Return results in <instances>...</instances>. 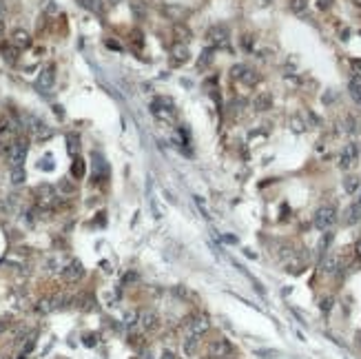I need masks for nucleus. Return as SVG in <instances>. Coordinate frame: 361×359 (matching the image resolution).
Returning <instances> with one entry per match:
<instances>
[{"mask_svg": "<svg viewBox=\"0 0 361 359\" xmlns=\"http://www.w3.org/2000/svg\"><path fill=\"white\" fill-rule=\"evenodd\" d=\"M313 222L319 231H328L332 224L337 222V209L335 206H319L313 215Z\"/></svg>", "mask_w": 361, "mask_h": 359, "instance_id": "f257e3e1", "label": "nucleus"}, {"mask_svg": "<svg viewBox=\"0 0 361 359\" xmlns=\"http://www.w3.org/2000/svg\"><path fill=\"white\" fill-rule=\"evenodd\" d=\"M27 153H29V144H27V140H14V142L9 144V151H7L9 164L11 166H22L25 164Z\"/></svg>", "mask_w": 361, "mask_h": 359, "instance_id": "f03ea898", "label": "nucleus"}, {"mask_svg": "<svg viewBox=\"0 0 361 359\" xmlns=\"http://www.w3.org/2000/svg\"><path fill=\"white\" fill-rule=\"evenodd\" d=\"M231 74H233L235 80H240V82H244V85H248V87L257 85V80H259V74L248 65H235Z\"/></svg>", "mask_w": 361, "mask_h": 359, "instance_id": "7ed1b4c3", "label": "nucleus"}, {"mask_svg": "<svg viewBox=\"0 0 361 359\" xmlns=\"http://www.w3.org/2000/svg\"><path fill=\"white\" fill-rule=\"evenodd\" d=\"M231 352H233V346L229 339H215V341H210L206 348L208 359H224V357H229Z\"/></svg>", "mask_w": 361, "mask_h": 359, "instance_id": "20e7f679", "label": "nucleus"}, {"mask_svg": "<svg viewBox=\"0 0 361 359\" xmlns=\"http://www.w3.org/2000/svg\"><path fill=\"white\" fill-rule=\"evenodd\" d=\"M206 40H208L210 47H224V44L229 42V29L222 27V25L210 27L208 33H206Z\"/></svg>", "mask_w": 361, "mask_h": 359, "instance_id": "39448f33", "label": "nucleus"}, {"mask_svg": "<svg viewBox=\"0 0 361 359\" xmlns=\"http://www.w3.org/2000/svg\"><path fill=\"white\" fill-rule=\"evenodd\" d=\"M151 111L158 117H162V120H173L175 111H173V102L171 100H164V98H158L155 102L151 104Z\"/></svg>", "mask_w": 361, "mask_h": 359, "instance_id": "423d86ee", "label": "nucleus"}, {"mask_svg": "<svg viewBox=\"0 0 361 359\" xmlns=\"http://www.w3.org/2000/svg\"><path fill=\"white\" fill-rule=\"evenodd\" d=\"M36 198H38V204L40 206H53L55 204V189L51 184H40V187L36 189Z\"/></svg>", "mask_w": 361, "mask_h": 359, "instance_id": "0eeeda50", "label": "nucleus"}, {"mask_svg": "<svg viewBox=\"0 0 361 359\" xmlns=\"http://www.w3.org/2000/svg\"><path fill=\"white\" fill-rule=\"evenodd\" d=\"M357 158H359V151H357V144H348L346 149L341 151V155H339V166L343 171H348V169H352L354 164H357Z\"/></svg>", "mask_w": 361, "mask_h": 359, "instance_id": "6e6552de", "label": "nucleus"}, {"mask_svg": "<svg viewBox=\"0 0 361 359\" xmlns=\"http://www.w3.org/2000/svg\"><path fill=\"white\" fill-rule=\"evenodd\" d=\"M188 55H191V51H188L186 44L184 42H175L173 47H171V65H173V67L184 65L186 60H188Z\"/></svg>", "mask_w": 361, "mask_h": 359, "instance_id": "1a4fd4ad", "label": "nucleus"}, {"mask_svg": "<svg viewBox=\"0 0 361 359\" xmlns=\"http://www.w3.org/2000/svg\"><path fill=\"white\" fill-rule=\"evenodd\" d=\"M85 275V266L80 264V262H71L69 266L62 268V277L64 282H78V279Z\"/></svg>", "mask_w": 361, "mask_h": 359, "instance_id": "9d476101", "label": "nucleus"}, {"mask_svg": "<svg viewBox=\"0 0 361 359\" xmlns=\"http://www.w3.org/2000/svg\"><path fill=\"white\" fill-rule=\"evenodd\" d=\"M11 44H14L18 51H22V49H29V47H31V36H29L27 31L18 29V31L11 33Z\"/></svg>", "mask_w": 361, "mask_h": 359, "instance_id": "9b49d317", "label": "nucleus"}, {"mask_svg": "<svg viewBox=\"0 0 361 359\" xmlns=\"http://www.w3.org/2000/svg\"><path fill=\"white\" fill-rule=\"evenodd\" d=\"M208 330V317L206 315H195L188 322V333H193V335H202V333H206Z\"/></svg>", "mask_w": 361, "mask_h": 359, "instance_id": "f8f14e48", "label": "nucleus"}, {"mask_svg": "<svg viewBox=\"0 0 361 359\" xmlns=\"http://www.w3.org/2000/svg\"><path fill=\"white\" fill-rule=\"evenodd\" d=\"M321 268H324L326 275H337L341 268V260L337 255H328L324 262H321Z\"/></svg>", "mask_w": 361, "mask_h": 359, "instance_id": "ddd939ff", "label": "nucleus"}, {"mask_svg": "<svg viewBox=\"0 0 361 359\" xmlns=\"http://www.w3.org/2000/svg\"><path fill=\"white\" fill-rule=\"evenodd\" d=\"M137 319H140L142 330H153L155 326H158V315H155V313H151V311H142Z\"/></svg>", "mask_w": 361, "mask_h": 359, "instance_id": "4468645a", "label": "nucleus"}, {"mask_svg": "<svg viewBox=\"0 0 361 359\" xmlns=\"http://www.w3.org/2000/svg\"><path fill=\"white\" fill-rule=\"evenodd\" d=\"M53 80H55V74H53V65H49L47 69H42L40 78H38V87H40V89H49V87L53 85Z\"/></svg>", "mask_w": 361, "mask_h": 359, "instance_id": "2eb2a0df", "label": "nucleus"}, {"mask_svg": "<svg viewBox=\"0 0 361 359\" xmlns=\"http://www.w3.org/2000/svg\"><path fill=\"white\" fill-rule=\"evenodd\" d=\"M9 180H11V184H16V187H20L22 182L27 180V173H25V166H11V171H9Z\"/></svg>", "mask_w": 361, "mask_h": 359, "instance_id": "dca6fc26", "label": "nucleus"}, {"mask_svg": "<svg viewBox=\"0 0 361 359\" xmlns=\"http://www.w3.org/2000/svg\"><path fill=\"white\" fill-rule=\"evenodd\" d=\"M199 337H202V335H193V333L186 335V341H184V352H186V355H193V352L197 350Z\"/></svg>", "mask_w": 361, "mask_h": 359, "instance_id": "f3484780", "label": "nucleus"}, {"mask_svg": "<svg viewBox=\"0 0 361 359\" xmlns=\"http://www.w3.org/2000/svg\"><path fill=\"white\" fill-rule=\"evenodd\" d=\"M78 3H80L85 9L91 11V14H102V11H104V3H102V0H78Z\"/></svg>", "mask_w": 361, "mask_h": 359, "instance_id": "a211bd4d", "label": "nucleus"}, {"mask_svg": "<svg viewBox=\"0 0 361 359\" xmlns=\"http://www.w3.org/2000/svg\"><path fill=\"white\" fill-rule=\"evenodd\" d=\"M270 106H273V98H270L268 93H259L257 100H255V109L257 111H268Z\"/></svg>", "mask_w": 361, "mask_h": 359, "instance_id": "6ab92c4d", "label": "nucleus"}, {"mask_svg": "<svg viewBox=\"0 0 361 359\" xmlns=\"http://www.w3.org/2000/svg\"><path fill=\"white\" fill-rule=\"evenodd\" d=\"M85 171H87V166H85V160L76 158V160H74V164H71V175L80 180L82 175H85Z\"/></svg>", "mask_w": 361, "mask_h": 359, "instance_id": "aec40b11", "label": "nucleus"}, {"mask_svg": "<svg viewBox=\"0 0 361 359\" xmlns=\"http://www.w3.org/2000/svg\"><path fill=\"white\" fill-rule=\"evenodd\" d=\"M350 95L357 100V102H361V76L350 80Z\"/></svg>", "mask_w": 361, "mask_h": 359, "instance_id": "412c9836", "label": "nucleus"}, {"mask_svg": "<svg viewBox=\"0 0 361 359\" xmlns=\"http://www.w3.org/2000/svg\"><path fill=\"white\" fill-rule=\"evenodd\" d=\"M359 184H361V182H359V177H354V175H348L346 180H343V189H346L350 195L359 189Z\"/></svg>", "mask_w": 361, "mask_h": 359, "instance_id": "4be33fe9", "label": "nucleus"}, {"mask_svg": "<svg viewBox=\"0 0 361 359\" xmlns=\"http://www.w3.org/2000/svg\"><path fill=\"white\" fill-rule=\"evenodd\" d=\"M58 189H60V193H64V195L76 193V184H74V182H69V180H60Z\"/></svg>", "mask_w": 361, "mask_h": 359, "instance_id": "5701e85b", "label": "nucleus"}, {"mask_svg": "<svg viewBox=\"0 0 361 359\" xmlns=\"http://www.w3.org/2000/svg\"><path fill=\"white\" fill-rule=\"evenodd\" d=\"M16 51H18V49H16L14 44H5V47H3L5 60H9V63H16Z\"/></svg>", "mask_w": 361, "mask_h": 359, "instance_id": "b1692460", "label": "nucleus"}, {"mask_svg": "<svg viewBox=\"0 0 361 359\" xmlns=\"http://www.w3.org/2000/svg\"><path fill=\"white\" fill-rule=\"evenodd\" d=\"M175 33L180 36V40H186V38H191V29H188V27H184L182 22H180V25H175Z\"/></svg>", "mask_w": 361, "mask_h": 359, "instance_id": "393cba45", "label": "nucleus"}, {"mask_svg": "<svg viewBox=\"0 0 361 359\" xmlns=\"http://www.w3.org/2000/svg\"><path fill=\"white\" fill-rule=\"evenodd\" d=\"M210 55H213V47L204 49V51H202V58L197 60V67H204V65H208V63H210Z\"/></svg>", "mask_w": 361, "mask_h": 359, "instance_id": "a878e982", "label": "nucleus"}, {"mask_svg": "<svg viewBox=\"0 0 361 359\" xmlns=\"http://www.w3.org/2000/svg\"><path fill=\"white\" fill-rule=\"evenodd\" d=\"M291 7H293V11H295V14H304L308 5H306V0H293Z\"/></svg>", "mask_w": 361, "mask_h": 359, "instance_id": "bb28decb", "label": "nucleus"}, {"mask_svg": "<svg viewBox=\"0 0 361 359\" xmlns=\"http://www.w3.org/2000/svg\"><path fill=\"white\" fill-rule=\"evenodd\" d=\"M348 213H350V217H348V222H350V224L359 220V206H352V209L348 211Z\"/></svg>", "mask_w": 361, "mask_h": 359, "instance_id": "cd10ccee", "label": "nucleus"}, {"mask_svg": "<svg viewBox=\"0 0 361 359\" xmlns=\"http://www.w3.org/2000/svg\"><path fill=\"white\" fill-rule=\"evenodd\" d=\"M78 151V140L76 136H69V153H76Z\"/></svg>", "mask_w": 361, "mask_h": 359, "instance_id": "c85d7f7f", "label": "nucleus"}, {"mask_svg": "<svg viewBox=\"0 0 361 359\" xmlns=\"http://www.w3.org/2000/svg\"><path fill=\"white\" fill-rule=\"evenodd\" d=\"M257 355H262L266 359H273V357H277V352L275 350H257Z\"/></svg>", "mask_w": 361, "mask_h": 359, "instance_id": "c756f323", "label": "nucleus"}, {"mask_svg": "<svg viewBox=\"0 0 361 359\" xmlns=\"http://www.w3.org/2000/svg\"><path fill=\"white\" fill-rule=\"evenodd\" d=\"M330 5H332V0H317V7L319 9H328Z\"/></svg>", "mask_w": 361, "mask_h": 359, "instance_id": "7c9ffc66", "label": "nucleus"}, {"mask_svg": "<svg viewBox=\"0 0 361 359\" xmlns=\"http://www.w3.org/2000/svg\"><path fill=\"white\" fill-rule=\"evenodd\" d=\"M330 306H332V300H324V302H321V308H324V311H330Z\"/></svg>", "mask_w": 361, "mask_h": 359, "instance_id": "2f4dec72", "label": "nucleus"}, {"mask_svg": "<svg viewBox=\"0 0 361 359\" xmlns=\"http://www.w3.org/2000/svg\"><path fill=\"white\" fill-rule=\"evenodd\" d=\"M3 33H5V22L0 20V38H3Z\"/></svg>", "mask_w": 361, "mask_h": 359, "instance_id": "473e14b6", "label": "nucleus"}, {"mask_svg": "<svg viewBox=\"0 0 361 359\" xmlns=\"http://www.w3.org/2000/svg\"><path fill=\"white\" fill-rule=\"evenodd\" d=\"M357 253H359V257H361V242L357 244Z\"/></svg>", "mask_w": 361, "mask_h": 359, "instance_id": "72a5a7b5", "label": "nucleus"}, {"mask_svg": "<svg viewBox=\"0 0 361 359\" xmlns=\"http://www.w3.org/2000/svg\"><path fill=\"white\" fill-rule=\"evenodd\" d=\"M0 330H3V324H0Z\"/></svg>", "mask_w": 361, "mask_h": 359, "instance_id": "f704fd0d", "label": "nucleus"}, {"mask_svg": "<svg viewBox=\"0 0 361 359\" xmlns=\"http://www.w3.org/2000/svg\"><path fill=\"white\" fill-rule=\"evenodd\" d=\"M0 11H3V5H0Z\"/></svg>", "mask_w": 361, "mask_h": 359, "instance_id": "c9c22d12", "label": "nucleus"}, {"mask_svg": "<svg viewBox=\"0 0 361 359\" xmlns=\"http://www.w3.org/2000/svg\"><path fill=\"white\" fill-rule=\"evenodd\" d=\"M359 344H361V339H359Z\"/></svg>", "mask_w": 361, "mask_h": 359, "instance_id": "e433bc0d", "label": "nucleus"}]
</instances>
